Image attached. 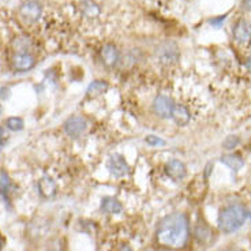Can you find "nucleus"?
Returning a JSON list of instances; mask_svg holds the SVG:
<instances>
[{
    "label": "nucleus",
    "instance_id": "f257e3e1",
    "mask_svg": "<svg viewBox=\"0 0 251 251\" xmlns=\"http://www.w3.org/2000/svg\"><path fill=\"white\" fill-rule=\"evenodd\" d=\"M190 226L184 213H172L164 217L157 228V242L168 249H183L187 245Z\"/></svg>",
    "mask_w": 251,
    "mask_h": 251
},
{
    "label": "nucleus",
    "instance_id": "f03ea898",
    "mask_svg": "<svg viewBox=\"0 0 251 251\" xmlns=\"http://www.w3.org/2000/svg\"><path fill=\"white\" fill-rule=\"evenodd\" d=\"M247 209L240 203L224 207L219 214V228L221 232L232 233L245 224L247 219Z\"/></svg>",
    "mask_w": 251,
    "mask_h": 251
},
{
    "label": "nucleus",
    "instance_id": "7ed1b4c3",
    "mask_svg": "<svg viewBox=\"0 0 251 251\" xmlns=\"http://www.w3.org/2000/svg\"><path fill=\"white\" fill-rule=\"evenodd\" d=\"M43 14V6L37 0H26L19 7V15L26 22H36Z\"/></svg>",
    "mask_w": 251,
    "mask_h": 251
},
{
    "label": "nucleus",
    "instance_id": "20e7f679",
    "mask_svg": "<svg viewBox=\"0 0 251 251\" xmlns=\"http://www.w3.org/2000/svg\"><path fill=\"white\" fill-rule=\"evenodd\" d=\"M107 168L109 174L115 177H123L130 172V165L127 164L125 157L122 154H118V153H115L108 158Z\"/></svg>",
    "mask_w": 251,
    "mask_h": 251
},
{
    "label": "nucleus",
    "instance_id": "39448f33",
    "mask_svg": "<svg viewBox=\"0 0 251 251\" xmlns=\"http://www.w3.org/2000/svg\"><path fill=\"white\" fill-rule=\"evenodd\" d=\"M174 107H175L174 100L170 99L168 96H157L153 101V111L157 116H160L163 119H168L172 116Z\"/></svg>",
    "mask_w": 251,
    "mask_h": 251
},
{
    "label": "nucleus",
    "instance_id": "423d86ee",
    "mask_svg": "<svg viewBox=\"0 0 251 251\" xmlns=\"http://www.w3.org/2000/svg\"><path fill=\"white\" fill-rule=\"evenodd\" d=\"M88 128V122L82 116H73L64 123V131L71 138H78Z\"/></svg>",
    "mask_w": 251,
    "mask_h": 251
},
{
    "label": "nucleus",
    "instance_id": "0eeeda50",
    "mask_svg": "<svg viewBox=\"0 0 251 251\" xmlns=\"http://www.w3.org/2000/svg\"><path fill=\"white\" fill-rule=\"evenodd\" d=\"M157 56L160 59V62L164 64H172V63L177 62L179 59V50L177 47L172 43H167V44L161 45L158 50H157Z\"/></svg>",
    "mask_w": 251,
    "mask_h": 251
},
{
    "label": "nucleus",
    "instance_id": "6e6552de",
    "mask_svg": "<svg viewBox=\"0 0 251 251\" xmlns=\"http://www.w3.org/2000/svg\"><path fill=\"white\" fill-rule=\"evenodd\" d=\"M36 64V59L33 55L27 53V52H22V53H17L13 57V67L15 71L18 73H25L29 71L34 67Z\"/></svg>",
    "mask_w": 251,
    "mask_h": 251
},
{
    "label": "nucleus",
    "instance_id": "1a4fd4ad",
    "mask_svg": "<svg viewBox=\"0 0 251 251\" xmlns=\"http://www.w3.org/2000/svg\"><path fill=\"white\" fill-rule=\"evenodd\" d=\"M165 174L170 176L174 182H180L186 177V165L180 160H170L165 165Z\"/></svg>",
    "mask_w": 251,
    "mask_h": 251
},
{
    "label": "nucleus",
    "instance_id": "9d476101",
    "mask_svg": "<svg viewBox=\"0 0 251 251\" xmlns=\"http://www.w3.org/2000/svg\"><path fill=\"white\" fill-rule=\"evenodd\" d=\"M233 38L240 44H247L251 40V25L245 19H240L233 27Z\"/></svg>",
    "mask_w": 251,
    "mask_h": 251
},
{
    "label": "nucleus",
    "instance_id": "9b49d317",
    "mask_svg": "<svg viewBox=\"0 0 251 251\" xmlns=\"http://www.w3.org/2000/svg\"><path fill=\"white\" fill-rule=\"evenodd\" d=\"M101 59H102V63L107 67L116 66L120 59L119 50L113 44H105L102 47V50H101Z\"/></svg>",
    "mask_w": 251,
    "mask_h": 251
},
{
    "label": "nucleus",
    "instance_id": "f8f14e48",
    "mask_svg": "<svg viewBox=\"0 0 251 251\" xmlns=\"http://www.w3.org/2000/svg\"><path fill=\"white\" fill-rule=\"evenodd\" d=\"M57 186L55 180L50 177V176H44L38 180V191L44 198H52L56 194Z\"/></svg>",
    "mask_w": 251,
    "mask_h": 251
},
{
    "label": "nucleus",
    "instance_id": "ddd939ff",
    "mask_svg": "<svg viewBox=\"0 0 251 251\" xmlns=\"http://www.w3.org/2000/svg\"><path fill=\"white\" fill-rule=\"evenodd\" d=\"M171 118L174 119V122L177 126L187 125L190 122V111L187 109V107H184L182 104H175Z\"/></svg>",
    "mask_w": 251,
    "mask_h": 251
},
{
    "label": "nucleus",
    "instance_id": "4468645a",
    "mask_svg": "<svg viewBox=\"0 0 251 251\" xmlns=\"http://www.w3.org/2000/svg\"><path fill=\"white\" fill-rule=\"evenodd\" d=\"M122 203H120L118 200H115L113 197H105V198H102V201H101V210L104 212V213L107 214H118L122 212Z\"/></svg>",
    "mask_w": 251,
    "mask_h": 251
},
{
    "label": "nucleus",
    "instance_id": "2eb2a0df",
    "mask_svg": "<svg viewBox=\"0 0 251 251\" xmlns=\"http://www.w3.org/2000/svg\"><path fill=\"white\" fill-rule=\"evenodd\" d=\"M13 190V182L10 179V176L7 175L6 171H0V194L3 195L4 201L7 203L10 202V194Z\"/></svg>",
    "mask_w": 251,
    "mask_h": 251
},
{
    "label": "nucleus",
    "instance_id": "dca6fc26",
    "mask_svg": "<svg viewBox=\"0 0 251 251\" xmlns=\"http://www.w3.org/2000/svg\"><path fill=\"white\" fill-rule=\"evenodd\" d=\"M221 163L226 164L228 168H231L232 171H239L245 167V161L243 158L238 154H226L221 157Z\"/></svg>",
    "mask_w": 251,
    "mask_h": 251
},
{
    "label": "nucleus",
    "instance_id": "f3484780",
    "mask_svg": "<svg viewBox=\"0 0 251 251\" xmlns=\"http://www.w3.org/2000/svg\"><path fill=\"white\" fill-rule=\"evenodd\" d=\"M82 13L89 18H94L100 14V8L92 0H83L82 1Z\"/></svg>",
    "mask_w": 251,
    "mask_h": 251
},
{
    "label": "nucleus",
    "instance_id": "a211bd4d",
    "mask_svg": "<svg viewBox=\"0 0 251 251\" xmlns=\"http://www.w3.org/2000/svg\"><path fill=\"white\" fill-rule=\"evenodd\" d=\"M108 90V83L105 81H94L89 85L88 94L89 96H99Z\"/></svg>",
    "mask_w": 251,
    "mask_h": 251
},
{
    "label": "nucleus",
    "instance_id": "6ab92c4d",
    "mask_svg": "<svg viewBox=\"0 0 251 251\" xmlns=\"http://www.w3.org/2000/svg\"><path fill=\"white\" fill-rule=\"evenodd\" d=\"M6 127L8 130H11V131H21L24 128V120L21 119V118H17V116L8 118L6 122Z\"/></svg>",
    "mask_w": 251,
    "mask_h": 251
},
{
    "label": "nucleus",
    "instance_id": "aec40b11",
    "mask_svg": "<svg viewBox=\"0 0 251 251\" xmlns=\"http://www.w3.org/2000/svg\"><path fill=\"white\" fill-rule=\"evenodd\" d=\"M195 236H197V239L202 243V242H205V240L210 236V231H209V228H207L205 224H202V226H197V229H195Z\"/></svg>",
    "mask_w": 251,
    "mask_h": 251
},
{
    "label": "nucleus",
    "instance_id": "412c9836",
    "mask_svg": "<svg viewBox=\"0 0 251 251\" xmlns=\"http://www.w3.org/2000/svg\"><path fill=\"white\" fill-rule=\"evenodd\" d=\"M239 138L238 137H235V135H229V137H226V139L224 141V144H223V146L226 148V149H228V151H231V149H235L236 146L239 145Z\"/></svg>",
    "mask_w": 251,
    "mask_h": 251
},
{
    "label": "nucleus",
    "instance_id": "4be33fe9",
    "mask_svg": "<svg viewBox=\"0 0 251 251\" xmlns=\"http://www.w3.org/2000/svg\"><path fill=\"white\" fill-rule=\"evenodd\" d=\"M146 142L151 146H164L165 145V141L160 138V137H157V135H148L146 137Z\"/></svg>",
    "mask_w": 251,
    "mask_h": 251
},
{
    "label": "nucleus",
    "instance_id": "5701e85b",
    "mask_svg": "<svg viewBox=\"0 0 251 251\" xmlns=\"http://www.w3.org/2000/svg\"><path fill=\"white\" fill-rule=\"evenodd\" d=\"M226 15H228V14H226V15H221V17H219V18L210 19L209 22H210V25H213L214 27H221L223 22H224V21L226 19Z\"/></svg>",
    "mask_w": 251,
    "mask_h": 251
},
{
    "label": "nucleus",
    "instance_id": "b1692460",
    "mask_svg": "<svg viewBox=\"0 0 251 251\" xmlns=\"http://www.w3.org/2000/svg\"><path fill=\"white\" fill-rule=\"evenodd\" d=\"M7 142V137H6V132L4 130L0 127V151H3V148H4V145Z\"/></svg>",
    "mask_w": 251,
    "mask_h": 251
},
{
    "label": "nucleus",
    "instance_id": "393cba45",
    "mask_svg": "<svg viewBox=\"0 0 251 251\" xmlns=\"http://www.w3.org/2000/svg\"><path fill=\"white\" fill-rule=\"evenodd\" d=\"M242 7L246 11H251V0H243L242 1Z\"/></svg>",
    "mask_w": 251,
    "mask_h": 251
},
{
    "label": "nucleus",
    "instance_id": "a878e982",
    "mask_svg": "<svg viewBox=\"0 0 251 251\" xmlns=\"http://www.w3.org/2000/svg\"><path fill=\"white\" fill-rule=\"evenodd\" d=\"M246 66H247V69H249V71L251 73V56L247 59V63H246Z\"/></svg>",
    "mask_w": 251,
    "mask_h": 251
},
{
    "label": "nucleus",
    "instance_id": "bb28decb",
    "mask_svg": "<svg viewBox=\"0 0 251 251\" xmlns=\"http://www.w3.org/2000/svg\"><path fill=\"white\" fill-rule=\"evenodd\" d=\"M120 251H132V250L128 247V246H123V247L120 249Z\"/></svg>",
    "mask_w": 251,
    "mask_h": 251
},
{
    "label": "nucleus",
    "instance_id": "cd10ccee",
    "mask_svg": "<svg viewBox=\"0 0 251 251\" xmlns=\"http://www.w3.org/2000/svg\"><path fill=\"white\" fill-rule=\"evenodd\" d=\"M1 245H3V240H1V235H0V247H1Z\"/></svg>",
    "mask_w": 251,
    "mask_h": 251
},
{
    "label": "nucleus",
    "instance_id": "c85d7f7f",
    "mask_svg": "<svg viewBox=\"0 0 251 251\" xmlns=\"http://www.w3.org/2000/svg\"><path fill=\"white\" fill-rule=\"evenodd\" d=\"M228 251H239V250H228Z\"/></svg>",
    "mask_w": 251,
    "mask_h": 251
}]
</instances>
